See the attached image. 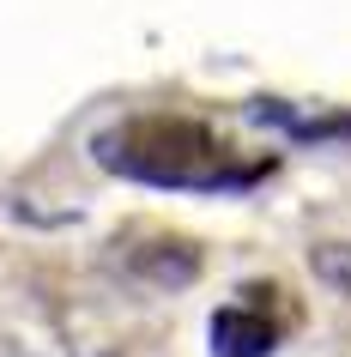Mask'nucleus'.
Masks as SVG:
<instances>
[{
  "instance_id": "2",
  "label": "nucleus",
  "mask_w": 351,
  "mask_h": 357,
  "mask_svg": "<svg viewBox=\"0 0 351 357\" xmlns=\"http://www.w3.org/2000/svg\"><path fill=\"white\" fill-rule=\"evenodd\" d=\"M273 345H278V327L255 309H242V303L212 315V351L218 357H267Z\"/></svg>"
},
{
  "instance_id": "1",
  "label": "nucleus",
  "mask_w": 351,
  "mask_h": 357,
  "mask_svg": "<svg viewBox=\"0 0 351 357\" xmlns=\"http://www.w3.org/2000/svg\"><path fill=\"white\" fill-rule=\"evenodd\" d=\"M97 164L110 176L146 182V188H182V194H212V188H248L267 164H237L218 146V133L188 121V115H133L115 121L91 139Z\"/></svg>"
}]
</instances>
